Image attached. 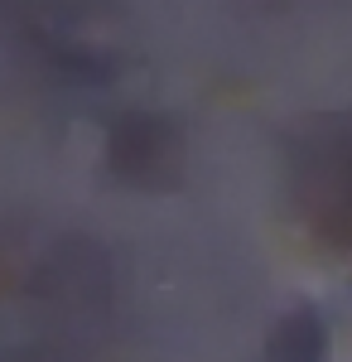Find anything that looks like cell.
<instances>
[{"label":"cell","mask_w":352,"mask_h":362,"mask_svg":"<svg viewBox=\"0 0 352 362\" xmlns=\"http://www.w3.org/2000/svg\"><path fill=\"white\" fill-rule=\"evenodd\" d=\"M271 362H324V324L314 314H295L271 343Z\"/></svg>","instance_id":"obj_1"}]
</instances>
